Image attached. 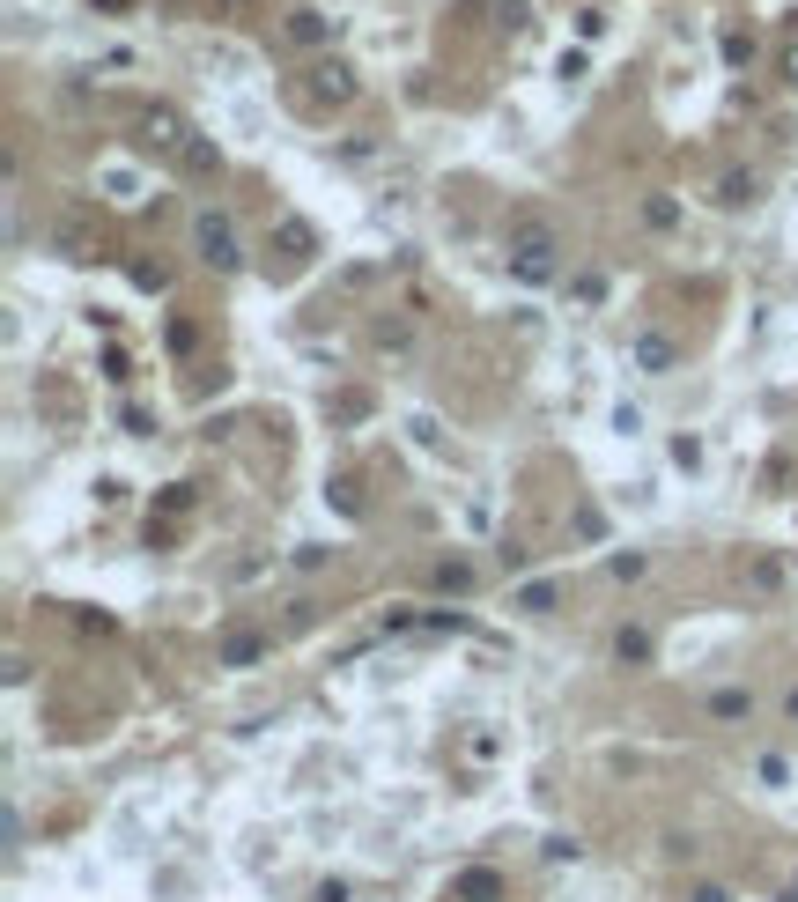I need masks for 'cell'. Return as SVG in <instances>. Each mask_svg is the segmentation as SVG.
Returning a JSON list of instances; mask_svg holds the SVG:
<instances>
[{
	"mask_svg": "<svg viewBox=\"0 0 798 902\" xmlns=\"http://www.w3.org/2000/svg\"><path fill=\"white\" fill-rule=\"evenodd\" d=\"M200 244H207V259H222V267H230V230H222V222H200Z\"/></svg>",
	"mask_w": 798,
	"mask_h": 902,
	"instance_id": "cell-1",
	"label": "cell"
},
{
	"mask_svg": "<svg viewBox=\"0 0 798 902\" xmlns=\"http://www.w3.org/2000/svg\"><path fill=\"white\" fill-rule=\"evenodd\" d=\"M289 30L303 37V45H318V37H326L333 23H326V15H318V8H303V15H296V23H289Z\"/></svg>",
	"mask_w": 798,
	"mask_h": 902,
	"instance_id": "cell-2",
	"label": "cell"
}]
</instances>
